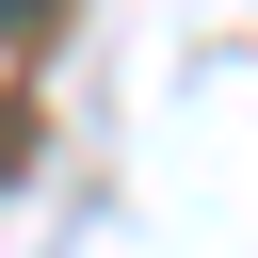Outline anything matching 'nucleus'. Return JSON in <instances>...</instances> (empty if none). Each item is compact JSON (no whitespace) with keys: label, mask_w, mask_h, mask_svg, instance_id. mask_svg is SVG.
<instances>
[{"label":"nucleus","mask_w":258,"mask_h":258,"mask_svg":"<svg viewBox=\"0 0 258 258\" xmlns=\"http://www.w3.org/2000/svg\"><path fill=\"white\" fill-rule=\"evenodd\" d=\"M32 16H48V0H0V32H32Z\"/></svg>","instance_id":"f257e3e1"}]
</instances>
